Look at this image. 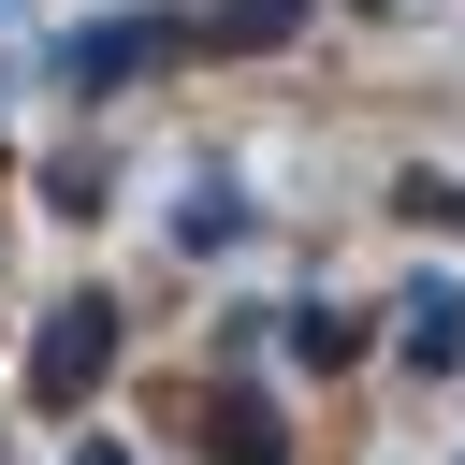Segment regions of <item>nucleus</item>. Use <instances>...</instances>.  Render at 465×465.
<instances>
[{
	"label": "nucleus",
	"mask_w": 465,
	"mask_h": 465,
	"mask_svg": "<svg viewBox=\"0 0 465 465\" xmlns=\"http://www.w3.org/2000/svg\"><path fill=\"white\" fill-rule=\"evenodd\" d=\"M291 29H305V0H218V15L189 29V44H218V58H247V44H291Z\"/></svg>",
	"instance_id": "39448f33"
},
{
	"label": "nucleus",
	"mask_w": 465,
	"mask_h": 465,
	"mask_svg": "<svg viewBox=\"0 0 465 465\" xmlns=\"http://www.w3.org/2000/svg\"><path fill=\"white\" fill-rule=\"evenodd\" d=\"M232 232H247V189H232V174H203V189L174 203V247H232Z\"/></svg>",
	"instance_id": "423d86ee"
},
{
	"label": "nucleus",
	"mask_w": 465,
	"mask_h": 465,
	"mask_svg": "<svg viewBox=\"0 0 465 465\" xmlns=\"http://www.w3.org/2000/svg\"><path fill=\"white\" fill-rule=\"evenodd\" d=\"M407 363H421V378H450V363H465V291H450V276H421V291H407Z\"/></svg>",
	"instance_id": "7ed1b4c3"
},
{
	"label": "nucleus",
	"mask_w": 465,
	"mask_h": 465,
	"mask_svg": "<svg viewBox=\"0 0 465 465\" xmlns=\"http://www.w3.org/2000/svg\"><path fill=\"white\" fill-rule=\"evenodd\" d=\"M102 363H116V291H58L44 334H29V392H44V407H87Z\"/></svg>",
	"instance_id": "f257e3e1"
},
{
	"label": "nucleus",
	"mask_w": 465,
	"mask_h": 465,
	"mask_svg": "<svg viewBox=\"0 0 465 465\" xmlns=\"http://www.w3.org/2000/svg\"><path fill=\"white\" fill-rule=\"evenodd\" d=\"M291 349H305V363H363V334H349L334 305H291Z\"/></svg>",
	"instance_id": "0eeeda50"
},
{
	"label": "nucleus",
	"mask_w": 465,
	"mask_h": 465,
	"mask_svg": "<svg viewBox=\"0 0 465 465\" xmlns=\"http://www.w3.org/2000/svg\"><path fill=\"white\" fill-rule=\"evenodd\" d=\"M203 436H218V465H291V421H276L262 392H218V407H203Z\"/></svg>",
	"instance_id": "20e7f679"
},
{
	"label": "nucleus",
	"mask_w": 465,
	"mask_h": 465,
	"mask_svg": "<svg viewBox=\"0 0 465 465\" xmlns=\"http://www.w3.org/2000/svg\"><path fill=\"white\" fill-rule=\"evenodd\" d=\"M160 58H189L174 15H102V29H73V87H131V73H160Z\"/></svg>",
	"instance_id": "f03ea898"
}]
</instances>
